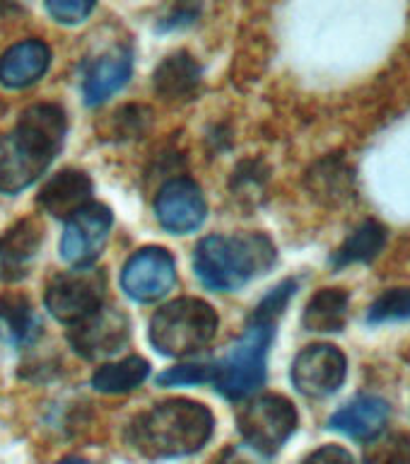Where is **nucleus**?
<instances>
[{
  "label": "nucleus",
  "mask_w": 410,
  "mask_h": 464,
  "mask_svg": "<svg viewBox=\"0 0 410 464\" xmlns=\"http://www.w3.org/2000/svg\"><path fill=\"white\" fill-rule=\"evenodd\" d=\"M65 114L51 102L34 104L0 136V194L14 196L42 177L63 148Z\"/></svg>",
  "instance_id": "nucleus-1"
},
{
  "label": "nucleus",
  "mask_w": 410,
  "mask_h": 464,
  "mask_svg": "<svg viewBox=\"0 0 410 464\" xmlns=\"http://www.w3.org/2000/svg\"><path fill=\"white\" fill-rule=\"evenodd\" d=\"M215 419L208 406L191 399H167L133 423V445L152 459L194 455L213 438Z\"/></svg>",
  "instance_id": "nucleus-2"
},
{
  "label": "nucleus",
  "mask_w": 410,
  "mask_h": 464,
  "mask_svg": "<svg viewBox=\"0 0 410 464\" xmlns=\"http://www.w3.org/2000/svg\"><path fill=\"white\" fill-rule=\"evenodd\" d=\"M275 259V245L263 232L210 235L195 246L194 268L205 288L232 293L268 274Z\"/></svg>",
  "instance_id": "nucleus-3"
},
{
  "label": "nucleus",
  "mask_w": 410,
  "mask_h": 464,
  "mask_svg": "<svg viewBox=\"0 0 410 464\" xmlns=\"http://www.w3.org/2000/svg\"><path fill=\"white\" fill-rule=\"evenodd\" d=\"M278 319L253 312L244 334L239 336L223 361L213 365V384L230 401H242L266 382V361L275 339Z\"/></svg>",
  "instance_id": "nucleus-4"
},
{
  "label": "nucleus",
  "mask_w": 410,
  "mask_h": 464,
  "mask_svg": "<svg viewBox=\"0 0 410 464\" xmlns=\"http://www.w3.org/2000/svg\"><path fill=\"white\" fill-rule=\"evenodd\" d=\"M220 317L213 304L201 297H179L155 312L150 319V341L162 355L186 358L215 339Z\"/></svg>",
  "instance_id": "nucleus-5"
},
{
  "label": "nucleus",
  "mask_w": 410,
  "mask_h": 464,
  "mask_svg": "<svg viewBox=\"0 0 410 464\" xmlns=\"http://www.w3.org/2000/svg\"><path fill=\"white\" fill-rule=\"evenodd\" d=\"M104 297H107V274L101 268L82 266L53 276L46 285L43 304L51 317L58 322L78 324L104 307Z\"/></svg>",
  "instance_id": "nucleus-6"
},
{
  "label": "nucleus",
  "mask_w": 410,
  "mask_h": 464,
  "mask_svg": "<svg viewBox=\"0 0 410 464\" xmlns=\"http://www.w3.org/2000/svg\"><path fill=\"white\" fill-rule=\"evenodd\" d=\"M297 409L282 394H261L242 406L237 426L242 438L259 455L273 457L297 430Z\"/></svg>",
  "instance_id": "nucleus-7"
},
{
  "label": "nucleus",
  "mask_w": 410,
  "mask_h": 464,
  "mask_svg": "<svg viewBox=\"0 0 410 464\" xmlns=\"http://www.w3.org/2000/svg\"><path fill=\"white\" fill-rule=\"evenodd\" d=\"M176 285V261L165 246H143L121 271L123 293L136 303H157Z\"/></svg>",
  "instance_id": "nucleus-8"
},
{
  "label": "nucleus",
  "mask_w": 410,
  "mask_h": 464,
  "mask_svg": "<svg viewBox=\"0 0 410 464\" xmlns=\"http://www.w3.org/2000/svg\"><path fill=\"white\" fill-rule=\"evenodd\" d=\"M111 225H114V213L104 203H87L85 208H80L65 220L61 256L75 268L92 266L107 245Z\"/></svg>",
  "instance_id": "nucleus-9"
},
{
  "label": "nucleus",
  "mask_w": 410,
  "mask_h": 464,
  "mask_svg": "<svg viewBox=\"0 0 410 464\" xmlns=\"http://www.w3.org/2000/svg\"><path fill=\"white\" fill-rule=\"evenodd\" d=\"M348 361L333 343H311L300 351L292 362V384L300 394L311 399L331 397L346 382Z\"/></svg>",
  "instance_id": "nucleus-10"
},
{
  "label": "nucleus",
  "mask_w": 410,
  "mask_h": 464,
  "mask_svg": "<svg viewBox=\"0 0 410 464\" xmlns=\"http://www.w3.org/2000/svg\"><path fill=\"white\" fill-rule=\"evenodd\" d=\"M159 225L172 235H191L208 216V203L201 187L188 177H174L159 188L155 198Z\"/></svg>",
  "instance_id": "nucleus-11"
},
{
  "label": "nucleus",
  "mask_w": 410,
  "mask_h": 464,
  "mask_svg": "<svg viewBox=\"0 0 410 464\" xmlns=\"http://www.w3.org/2000/svg\"><path fill=\"white\" fill-rule=\"evenodd\" d=\"M130 324L129 317L114 307H100L92 317L72 324L68 341L71 346L85 358H104L119 353L129 341Z\"/></svg>",
  "instance_id": "nucleus-12"
},
{
  "label": "nucleus",
  "mask_w": 410,
  "mask_h": 464,
  "mask_svg": "<svg viewBox=\"0 0 410 464\" xmlns=\"http://www.w3.org/2000/svg\"><path fill=\"white\" fill-rule=\"evenodd\" d=\"M42 245L43 225L36 218L17 220L0 237V281L14 283L29 276Z\"/></svg>",
  "instance_id": "nucleus-13"
},
{
  "label": "nucleus",
  "mask_w": 410,
  "mask_h": 464,
  "mask_svg": "<svg viewBox=\"0 0 410 464\" xmlns=\"http://www.w3.org/2000/svg\"><path fill=\"white\" fill-rule=\"evenodd\" d=\"M389 401L377 394H360L329 419L333 430L350 435L355 440H372L389 423Z\"/></svg>",
  "instance_id": "nucleus-14"
},
{
  "label": "nucleus",
  "mask_w": 410,
  "mask_h": 464,
  "mask_svg": "<svg viewBox=\"0 0 410 464\" xmlns=\"http://www.w3.org/2000/svg\"><path fill=\"white\" fill-rule=\"evenodd\" d=\"M51 65L49 44L42 39H24L0 56V82L10 90L34 85Z\"/></svg>",
  "instance_id": "nucleus-15"
},
{
  "label": "nucleus",
  "mask_w": 410,
  "mask_h": 464,
  "mask_svg": "<svg viewBox=\"0 0 410 464\" xmlns=\"http://www.w3.org/2000/svg\"><path fill=\"white\" fill-rule=\"evenodd\" d=\"M152 85L159 100L169 104L191 102L201 87V65L186 51H174L155 68Z\"/></svg>",
  "instance_id": "nucleus-16"
},
{
  "label": "nucleus",
  "mask_w": 410,
  "mask_h": 464,
  "mask_svg": "<svg viewBox=\"0 0 410 464\" xmlns=\"http://www.w3.org/2000/svg\"><path fill=\"white\" fill-rule=\"evenodd\" d=\"M39 206L56 218H68L92 203V179L82 169H61L39 191Z\"/></svg>",
  "instance_id": "nucleus-17"
},
{
  "label": "nucleus",
  "mask_w": 410,
  "mask_h": 464,
  "mask_svg": "<svg viewBox=\"0 0 410 464\" xmlns=\"http://www.w3.org/2000/svg\"><path fill=\"white\" fill-rule=\"evenodd\" d=\"M130 72H133L130 51L114 49L97 58L82 80V94H85L87 107H97L101 102H107L111 94L119 92L129 82Z\"/></svg>",
  "instance_id": "nucleus-18"
},
{
  "label": "nucleus",
  "mask_w": 410,
  "mask_h": 464,
  "mask_svg": "<svg viewBox=\"0 0 410 464\" xmlns=\"http://www.w3.org/2000/svg\"><path fill=\"white\" fill-rule=\"evenodd\" d=\"M348 304H350V295L346 288H321L311 295L304 307V329L319 334L343 332L348 322Z\"/></svg>",
  "instance_id": "nucleus-19"
},
{
  "label": "nucleus",
  "mask_w": 410,
  "mask_h": 464,
  "mask_svg": "<svg viewBox=\"0 0 410 464\" xmlns=\"http://www.w3.org/2000/svg\"><path fill=\"white\" fill-rule=\"evenodd\" d=\"M150 375V362L140 355H129L119 362H107L94 370L92 387L101 394H129Z\"/></svg>",
  "instance_id": "nucleus-20"
},
{
  "label": "nucleus",
  "mask_w": 410,
  "mask_h": 464,
  "mask_svg": "<svg viewBox=\"0 0 410 464\" xmlns=\"http://www.w3.org/2000/svg\"><path fill=\"white\" fill-rule=\"evenodd\" d=\"M386 245V227L379 220H365L360 227L343 242L338 252L333 254L331 264L336 268L350 266V264H369L379 256Z\"/></svg>",
  "instance_id": "nucleus-21"
},
{
  "label": "nucleus",
  "mask_w": 410,
  "mask_h": 464,
  "mask_svg": "<svg viewBox=\"0 0 410 464\" xmlns=\"http://www.w3.org/2000/svg\"><path fill=\"white\" fill-rule=\"evenodd\" d=\"M36 317L27 295L7 290L0 295V336L13 341L17 346L36 336Z\"/></svg>",
  "instance_id": "nucleus-22"
},
{
  "label": "nucleus",
  "mask_w": 410,
  "mask_h": 464,
  "mask_svg": "<svg viewBox=\"0 0 410 464\" xmlns=\"http://www.w3.org/2000/svg\"><path fill=\"white\" fill-rule=\"evenodd\" d=\"M365 464H410V435L391 430L372 438L365 450Z\"/></svg>",
  "instance_id": "nucleus-23"
},
{
  "label": "nucleus",
  "mask_w": 410,
  "mask_h": 464,
  "mask_svg": "<svg viewBox=\"0 0 410 464\" xmlns=\"http://www.w3.org/2000/svg\"><path fill=\"white\" fill-rule=\"evenodd\" d=\"M410 319V288H391L377 297L367 312L369 324Z\"/></svg>",
  "instance_id": "nucleus-24"
},
{
  "label": "nucleus",
  "mask_w": 410,
  "mask_h": 464,
  "mask_svg": "<svg viewBox=\"0 0 410 464\" xmlns=\"http://www.w3.org/2000/svg\"><path fill=\"white\" fill-rule=\"evenodd\" d=\"M162 387H181V384L213 382V365H176L157 377Z\"/></svg>",
  "instance_id": "nucleus-25"
},
{
  "label": "nucleus",
  "mask_w": 410,
  "mask_h": 464,
  "mask_svg": "<svg viewBox=\"0 0 410 464\" xmlns=\"http://www.w3.org/2000/svg\"><path fill=\"white\" fill-rule=\"evenodd\" d=\"M46 10L56 22L78 24V22L87 20V14L94 10V3L90 0H56V3H46Z\"/></svg>",
  "instance_id": "nucleus-26"
},
{
  "label": "nucleus",
  "mask_w": 410,
  "mask_h": 464,
  "mask_svg": "<svg viewBox=\"0 0 410 464\" xmlns=\"http://www.w3.org/2000/svg\"><path fill=\"white\" fill-rule=\"evenodd\" d=\"M302 464H358L355 457L340 445H324V448L314 450Z\"/></svg>",
  "instance_id": "nucleus-27"
},
{
  "label": "nucleus",
  "mask_w": 410,
  "mask_h": 464,
  "mask_svg": "<svg viewBox=\"0 0 410 464\" xmlns=\"http://www.w3.org/2000/svg\"><path fill=\"white\" fill-rule=\"evenodd\" d=\"M217 464H253V462L244 455V452H242V450L230 448V450H224L223 455H220Z\"/></svg>",
  "instance_id": "nucleus-28"
},
{
  "label": "nucleus",
  "mask_w": 410,
  "mask_h": 464,
  "mask_svg": "<svg viewBox=\"0 0 410 464\" xmlns=\"http://www.w3.org/2000/svg\"><path fill=\"white\" fill-rule=\"evenodd\" d=\"M58 464H92V462H87V459H80V457H65V459H61Z\"/></svg>",
  "instance_id": "nucleus-29"
}]
</instances>
